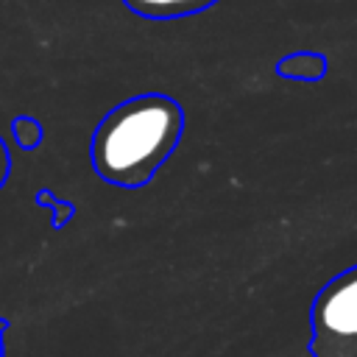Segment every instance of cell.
I'll list each match as a JSON object with an SVG mask.
<instances>
[{
	"instance_id": "1",
	"label": "cell",
	"mask_w": 357,
	"mask_h": 357,
	"mask_svg": "<svg viewBox=\"0 0 357 357\" xmlns=\"http://www.w3.org/2000/svg\"><path fill=\"white\" fill-rule=\"evenodd\" d=\"M184 134V109L165 92L134 95L103 114L92 131V170L114 187L139 190L173 156Z\"/></svg>"
},
{
	"instance_id": "2",
	"label": "cell",
	"mask_w": 357,
	"mask_h": 357,
	"mask_svg": "<svg viewBox=\"0 0 357 357\" xmlns=\"http://www.w3.org/2000/svg\"><path fill=\"white\" fill-rule=\"evenodd\" d=\"M312 357H357V265L332 276L310 307Z\"/></svg>"
},
{
	"instance_id": "3",
	"label": "cell",
	"mask_w": 357,
	"mask_h": 357,
	"mask_svg": "<svg viewBox=\"0 0 357 357\" xmlns=\"http://www.w3.org/2000/svg\"><path fill=\"white\" fill-rule=\"evenodd\" d=\"M128 11L145 20H178L192 17L215 6L218 0H123Z\"/></svg>"
},
{
	"instance_id": "4",
	"label": "cell",
	"mask_w": 357,
	"mask_h": 357,
	"mask_svg": "<svg viewBox=\"0 0 357 357\" xmlns=\"http://www.w3.org/2000/svg\"><path fill=\"white\" fill-rule=\"evenodd\" d=\"M326 56L318 50H296L276 61V75L287 81H321L326 75Z\"/></svg>"
},
{
	"instance_id": "5",
	"label": "cell",
	"mask_w": 357,
	"mask_h": 357,
	"mask_svg": "<svg viewBox=\"0 0 357 357\" xmlns=\"http://www.w3.org/2000/svg\"><path fill=\"white\" fill-rule=\"evenodd\" d=\"M33 201H36V206H42V209L50 212V226H53L56 231L64 229V226L73 220V215H75V206H73L70 201L59 198V195H56L53 190H47V187H39L36 195H33Z\"/></svg>"
},
{
	"instance_id": "6",
	"label": "cell",
	"mask_w": 357,
	"mask_h": 357,
	"mask_svg": "<svg viewBox=\"0 0 357 357\" xmlns=\"http://www.w3.org/2000/svg\"><path fill=\"white\" fill-rule=\"evenodd\" d=\"M11 134H14V142H17L22 151H33V148H39L42 139H45L42 123H39L36 117H31V114H17V117L11 120Z\"/></svg>"
},
{
	"instance_id": "7",
	"label": "cell",
	"mask_w": 357,
	"mask_h": 357,
	"mask_svg": "<svg viewBox=\"0 0 357 357\" xmlns=\"http://www.w3.org/2000/svg\"><path fill=\"white\" fill-rule=\"evenodd\" d=\"M8 173H11V156H8V148H6V142H3V137H0V190H3Z\"/></svg>"
},
{
	"instance_id": "8",
	"label": "cell",
	"mask_w": 357,
	"mask_h": 357,
	"mask_svg": "<svg viewBox=\"0 0 357 357\" xmlns=\"http://www.w3.org/2000/svg\"><path fill=\"white\" fill-rule=\"evenodd\" d=\"M6 332H8V321L0 318V357H6V351H3V337H6Z\"/></svg>"
}]
</instances>
